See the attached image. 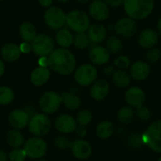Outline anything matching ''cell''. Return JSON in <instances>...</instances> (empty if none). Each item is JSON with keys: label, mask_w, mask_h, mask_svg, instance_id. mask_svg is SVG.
Listing matches in <instances>:
<instances>
[{"label": "cell", "mask_w": 161, "mask_h": 161, "mask_svg": "<svg viewBox=\"0 0 161 161\" xmlns=\"http://www.w3.org/2000/svg\"><path fill=\"white\" fill-rule=\"evenodd\" d=\"M116 117L122 125H127L136 119V110L129 106H125L119 108Z\"/></svg>", "instance_id": "obj_30"}, {"label": "cell", "mask_w": 161, "mask_h": 161, "mask_svg": "<svg viewBox=\"0 0 161 161\" xmlns=\"http://www.w3.org/2000/svg\"><path fill=\"white\" fill-rule=\"evenodd\" d=\"M92 119H93V114L88 108L80 109L77 112L76 117H75L77 125L80 126H84V127H87L88 125H90V124L92 122Z\"/></svg>", "instance_id": "obj_34"}, {"label": "cell", "mask_w": 161, "mask_h": 161, "mask_svg": "<svg viewBox=\"0 0 161 161\" xmlns=\"http://www.w3.org/2000/svg\"><path fill=\"white\" fill-rule=\"evenodd\" d=\"M126 144L128 147H130L133 150H139L142 149L143 146H145L144 141H143V133L134 132L126 138Z\"/></svg>", "instance_id": "obj_32"}, {"label": "cell", "mask_w": 161, "mask_h": 161, "mask_svg": "<svg viewBox=\"0 0 161 161\" xmlns=\"http://www.w3.org/2000/svg\"><path fill=\"white\" fill-rule=\"evenodd\" d=\"M115 135L120 139H126L128 137V132H127V129L125 127V125H121V126L116 127Z\"/></svg>", "instance_id": "obj_41"}, {"label": "cell", "mask_w": 161, "mask_h": 161, "mask_svg": "<svg viewBox=\"0 0 161 161\" xmlns=\"http://www.w3.org/2000/svg\"><path fill=\"white\" fill-rule=\"evenodd\" d=\"M109 8H120L124 5L125 0H104Z\"/></svg>", "instance_id": "obj_43"}, {"label": "cell", "mask_w": 161, "mask_h": 161, "mask_svg": "<svg viewBox=\"0 0 161 161\" xmlns=\"http://www.w3.org/2000/svg\"><path fill=\"white\" fill-rule=\"evenodd\" d=\"M123 6L128 17L141 21L152 14L155 8V0H125Z\"/></svg>", "instance_id": "obj_2"}, {"label": "cell", "mask_w": 161, "mask_h": 161, "mask_svg": "<svg viewBox=\"0 0 161 161\" xmlns=\"http://www.w3.org/2000/svg\"><path fill=\"white\" fill-rule=\"evenodd\" d=\"M115 130H116V126L114 123L106 120L100 122L97 125L95 128V134L101 140H108L115 134Z\"/></svg>", "instance_id": "obj_26"}, {"label": "cell", "mask_w": 161, "mask_h": 161, "mask_svg": "<svg viewBox=\"0 0 161 161\" xmlns=\"http://www.w3.org/2000/svg\"><path fill=\"white\" fill-rule=\"evenodd\" d=\"M2 1H3V0H0V2H2Z\"/></svg>", "instance_id": "obj_56"}, {"label": "cell", "mask_w": 161, "mask_h": 161, "mask_svg": "<svg viewBox=\"0 0 161 161\" xmlns=\"http://www.w3.org/2000/svg\"><path fill=\"white\" fill-rule=\"evenodd\" d=\"M43 20L45 25L53 29L58 30L66 25V13L58 6H51L45 8L43 13Z\"/></svg>", "instance_id": "obj_10"}, {"label": "cell", "mask_w": 161, "mask_h": 161, "mask_svg": "<svg viewBox=\"0 0 161 161\" xmlns=\"http://www.w3.org/2000/svg\"><path fill=\"white\" fill-rule=\"evenodd\" d=\"M27 128L29 133L34 137L42 138L51 130L52 122L47 114L42 112H36L32 117H30Z\"/></svg>", "instance_id": "obj_4"}, {"label": "cell", "mask_w": 161, "mask_h": 161, "mask_svg": "<svg viewBox=\"0 0 161 161\" xmlns=\"http://www.w3.org/2000/svg\"><path fill=\"white\" fill-rule=\"evenodd\" d=\"M88 11L90 17L97 22L106 21L110 15V8L104 0H92Z\"/></svg>", "instance_id": "obj_12"}, {"label": "cell", "mask_w": 161, "mask_h": 161, "mask_svg": "<svg viewBox=\"0 0 161 161\" xmlns=\"http://www.w3.org/2000/svg\"><path fill=\"white\" fill-rule=\"evenodd\" d=\"M108 28L101 23H94L90 25L87 30V35L93 44L101 43L108 38Z\"/></svg>", "instance_id": "obj_22"}, {"label": "cell", "mask_w": 161, "mask_h": 161, "mask_svg": "<svg viewBox=\"0 0 161 161\" xmlns=\"http://www.w3.org/2000/svg\"><path fill=\"white\" fill-rule=\"evenodd\" d=\"M158 161H161V157L159 158H158Z\"/></svg>", "instance_id": "obj_55"}, {"label": "cell", "mask_w": 161, "mask_h": 161, "mask_svg": "<svg viewBox=\"0 0 161 161\" xmlns=\"http://www.w3.org/2000/svg\"><path fill=\"white\" fill-rule=\"evenodd\" d=\"M161 59V50L154 47L152 49L147 50L146 55H145V61L148 62L149 64H155L158 63Z\"/></svg>", "instance_id": "obj_39"}, {"label": "cell", "mask_w": 161, "mask_h": 161, "mask_svg": "<svg viewBox=\"0 0 161 161\" xmlns=\"http://www.w3.org/2000/svg\"><path fill=\"white\" fill-rule=\"evenodd\" d=\"M98 76V71L93 64L86 63L76 67L74 73V79L79 87L92 86Z\"/></svg>", "instance_id": "obj_5"}, {"label": "cell", "mask_w": 161, "mask_h": 161, "mask_svg": "<svg viewBox=\"0 0 161 161\" xmlns=\"http://www.w3.org/2000/svg\"><path fill=\"white\" fill-rule=\"evenodd\" d=\"M55 45V40L50 35L43 33L38 34L37 37L31 42L32 52L39 58L49 57V55L56 49Z\"/></svg>", "instance_id": "obj_9"}, {"label": "cell", "mask_w": 161, "mask_h": 161, "mask_svg": "<svg viewBox=\"0 0 161 161\" xmlns=\"http://www.w3.org/2000/svg\"><path fill=\"white\" fill-rule=\"evenodd\" d=\"M19 35L23 42H30L37 37V28L36 26L29 21L23 22L19 26Z\"/></svg>", "instance_id": "obj_28"}, {"label": "cell", "mask_w": 161, "mask_h": 161, "mask_svg": "<svg viewBox=\"0 0 161 161\" xmlns=\"http://www.w3.org/2000/svg\"><path fill=\"white\" fill-rule=\"evenodd\" d=\"M61 105V94L55 91H47L43 92L39 99V108L41 111L47 115L56 113Z\"/></svg>", "instance_id": "obj_6"}, {"label": "cell", "mask_w": 161, "mask_h": 161, "mask_svg": "<svg viewBox=\"0 0 161 161\" xmlns=\"http://www.w3.org/2000/svg\"><path fill=\"white\" fill-rule=\"evenodd\" d=\"M74 34L68 27H62L57 30L55 42L60 48L68 49L74 43Z\"/></svg>", "instance_id": "obj_25"}, {"label": "cell", "mask_w": 161, "mask_h": 161, "mask_svg": "<svg viewBox=\"0 0 161 161\" xmlns=\"http://www.w3.org/2000/svg\"><path fill=\"white\" fill-rule=\"evenodd\" d=\"M67 27L75 33L87 32L91 25L90 15L81 9H74L66 14Z\"/></svg>", "instance_id": "obj_3"}, {"label": "cell", "mask_w": 161, "mask_h": 161, "mask_svg": "<svg viewBox=\"0 0 161 161\" xmlns=\"http://www.w3.org/2000/svg\"><path fill=\"white\" fill-rule=\"evenodd\" d=\"M72 143L73 142L66 135L58 136L54 141V146L58 150H60V151H66V150L71 149Z\"/></svg>", "instance_id": "obj_36"}, {"label": "cell", "mask_w": 161, "mask_h": 161, "mask_svg": "<svg viewBox=\"0 0 161 161\" xmlns=\"http://www.w3.org/2000/svg\"><path fill=\"white\" fill-rule=\"evenodd\" d=\"M54 126L62 135H69L75 131L78 126L76 120L70 114H60L54 121Z\"/></svg>", "instance_id": "obj_13"}, {"label": "cell", "mask_w": 161, "mask_h": 161, "mask_svg": "<svg viewBox=\"0 0 161 161\" xmlns=\"http://www.w3.org/2000/svg\"><path fill=\"white\" fill-rule=\"evenodd\" d=\"M51 77V70L47 67L35 68L30 75V82L36 87H42L48 82Z\"/></svg>", "instance_id": "obj_23"}, {"label": "cell", "mask_w": 161, "mask_h": 161, "mask_svg": "<svg viewBox=\"0 0 161 161\" xmlns=\"http://www.w3.org/2000/svg\"><path fill=\"white\" fill-rule=\"evenodd\" d=\"M75 1H77V2H78V3H80V4H86V3L91 2L92 0H75Z\"/></svg>", "instance_id": "obj_52"}, {"label": "cell", "mask_w": 161, "mask_h": 161, "mask_svg": "<svg viewBox=\"0 0 161 161\" xmlns=\"http://www.w3.org/2000/svg\"><path fill=\"white\" fill-rule=\"evenodd\" d=\"M37 161H48V160H46V159H39V160H37Z\"/></svg>", "instance_id": "obj_54"}, {"label": "cell", "mask_w": 161, "mask_h": 161, "mask_svg": "<svg viewBox=\"0 0 161 161\" xmlns=\"http://www.w3.org/2000/svg\"><path fill=\"white\" fill-rule=\"evenodd\" d=\"M15 99L14 91L8 86H0V106H8Z\"/></svg>", "instance_id": "obj_33"}, {"label": "cell", "mask_w": 161, "mask_h": 161, "mask_svg": "<svg viewBox=\"0 0 161 161\" xmlns=\"http://www.w3.org/2000/svg\"><path fill=\"white\" fill-rule=\"evenodd\" d=\"M23 148L25 151L27 158L36 160L42 159V158L45 157L48 150L46 142L40 137H34V136L27 139L25 142Z\"/></svg>", "instance_id": "obj_8"}, {"label": "cell", "mask_w": 161, "mask_h": 161, "mask_svg": "<svg viewBox=\"0 0 161 161\" xmlns=\"http://www.w3.org/2000/svg\"><path fill=\"white\" fill-rule=\"evenodd\" d=\"M27 158L25 151L24 148H15L11 149L8 153V160L9 161H25Z\"/></svg>", "instance_id": "obj_40"}, {"label": "cell", "mask_w": 161, "mask_h": 161, "mask_svg": "<svg viewBox=\"0 0 161 161\" xmlns=\"http://www.w3.org/2000/svg\"><path fill=\"white\" fill-rule=\"evenodd\" d=\"M92 42L86 32L83 33H75L74 36V43L73 45L78 50H85L91 46Z\"/></svg>", "instance_id": "obj_35"}, {"label": "cell", "mask_w": 161, "mask_h": 161, "mask_svg": "<svg viewBox=\"0 0 161 161\" xmlns=\"http://www.w3.org/2000/svg\"><path fill=\"white\" fill-rule=\"evenodd\" d=\"M158 42H159L158 32L151 27L142 29L138 37V42L140 46L145 50H149L156 47Z\"/></svg>", "instance_id": "obj_16"}, {"label": "cell", "mask_w": 161, "mask_h": 161, "mask_svg": "<svg viewBox=\"0 0 161 161\" xmlns=\"http://www.w3.org/2000/svg\"><path fill=\"white\" fill-rule=\"evenodd\" d=\"M89 59L92 64L94 66H102L108 63L110 59V53L106 48V46L102 45H94L90 49L89 52Z\"/></svg>", "instance_id": "obj_19"}, {"label": "cell", "mask_w": 161, "mask_h": 161, "mask_svg": "<svg viewBox=\"0 0 161 161\" xmlns=\"http://www.w3.org/2000/svg\"><path fill=\"white\" fill-rule=\"evenodd\" d=\"M24 109L27 112V114H28L30 117H32V116L36 113L35 108H34L31 104H27V105H25V107L24 108Z\"/></svg>", "instance_id": "obj_47"}, {"label": "cell", "mask_w": 161, "mask_h": 161, "mask_svg": "<svg viewBox=\"0 0 161 161\" xmlns=\"http://www.w3.org/2000/svg\"><path fill=\"white\" fill-rule=\"evenodd\" d=\"M115 71L116 69L113 65H108L103 69V75L107 77H111Z\"/></svg>", "instance_id": "obj_44"}, {"label": "cell", "mask_w": 161, "mask_h": 161, "mask_svg": "<svg viewBox=\"0 0 161 161\" xmlns=\"http://www.w3.org/2000/svg\"><path fill=\"white\" fill-rule=\"evenodd\" d=\"M6 142L7 144L11 148V149H15V148H22L25 144V137L23 135V133L18 130V129H10L7 132L6 136Z\"/></svg>", "instance_id": "obj_27"}, {"label": "cell", "mask_w": 161, "mask_h": 161, "mask_svg": "<svg viewBox=\"0 0 161 161\" xmlns=\"http://www.w3.org/2000/svg\"><path fill=\"white\" fill-rule=\"evenodd\" d=\"M6 72V65H5V61L0 58V77H2L4 75Z\"/></svg>", "instance_id": "obj_50"}, {"label": "cell", "mask_w": 161, "mask_h": 161, "mask_svg": "<svg viewBox=\"0 0 161 161\" xmlns=\"http://www.w3.org/2000/svg\"><path fill=\"white\" fill-rule=\"evenodd\" d=\"M128 73L132 79L136 81H143L150 76L151 66L145 60H138L131 64Z\"/></svg>", "instance_id": "obj_18"}, {"label": "cell", "mask_w": 161, "mask_h": 161, "mask_svg": "<svg viewBox=\"0 0 161 161\" xmlns=\"http://www.w3.org/2000/svg\"><path fill=\"white\" fill-rule=\"evenodd\" d=\"M22 55L20 46L14 42H6L2 45L0 49L1 58L6 62H15Z\"/></svg>", "instance_id": "obj_21"}, {"label": "cell", "mask_w": 161, "mask_h": 161, "mask_svg": "<svg viewBox=\"0 0 161 161\" xmlns=\"http://www.w3.org/2000/svg\"><path fill=\"white\" fill-rule=\"evenodd\" d=\"M145 146L155 153L161 154V120L152 123L143 132Z\"/></svg>", "instance_id": "obj_7"}, {"label": "cell", "mask_w": 161, "mask_h": 161, "mask_svg": "<svg viewBox=\"0 0 161 161\" xmlns=\"http://www.w3.org/2000/svg\"><path fill=\"white\" fill-rule=\"evenodd\" d=\"M75 132L76 136H77L79 139H84V138L87 136V129H86V127H84V126L78 125V126L76 127V129H75Z\"/></svg>", "instance_id": "obj_45"}, {"label": "cell", "mask_w": 161, "mask_h": 161, "mask_svg": "<svg viewBox=\"0 0 161 161\" xmlns=\"http://www.w3.org/2000/svg\"><path fill=\"white\" fill-rule=\"evenodd\" d=\"M60 94L62 98V105L67 109L71 111H75L81 108L82 101L80 96L76 92H73L69 91V92H63Z\"/></svg>", "instance_id": "obj_24"}, {"label": "cell", "mask_w": 161, "mask_h": 161, "mask_svg": "<svg viewBox=\"0 0 161 161\" xmlns=\"http://www.w3.org/2000/svg\"><path fill=\"white\" fill-rule=\"evenodd\" d=\"M30 116L24 108H15L8 113V122L9 125L18 130H22L28 125Z\"/></svg>", "instance_id": "obj_17"}, {"label": "cell", "mask_w": 161, "mask_h": 161, "mask_svg": "<svg viewBox=\"0 0 161 161\" xmlns=\"http://www.w3.org/2000/svg\"><path fill=\"white\" fill-rule=\"evenodd\" d=\"M72 155L78 160H86L91 158L92 154V147L91 143L85 139H76L73 142L71 146Z\"/></svg>", "instance_id": "obj_15"}, {"label": "cell", "mask_w": 161, "mask_h": 161, "mask_svg": "<svg viewBox=\"0 0 161 161\" xmlns=\"http://www.w3.org/2000/svg\"><path fill=\"white\" fill-rule=\"evenodd\" d=\"M152 109L148 106L142 105L136 108V118H138L141 122H148L152 118Z\"/></svg>", "instance_id": "obj_37"}, {"label": "cell", "mask_w": 161, "mask_h": 161, "mask_svg": "<svg viewBox=\"0 0 161 161\" xmlns=\"http://www.w3.org/2000/svg\"><path fill=\"white\" fill-rule=\"evenodd\" d=\"M157 31L158 32L159 36H161V17L159 18V20L158 21V25H157Z\"/></svg>", "instance_id": "obj_51"}, {"label": "cell", "mask_w": 161, "mask_h": 161, "mask_svg": "<svg viewBox=\"0 0 161 161\" xmlns=\"http://www.w3.org/2000/svg\"><path fill=\"white\" fill-rule=\"evenodd\" d=\"M114 32L121 39H130L137 35L139 25L136 20L126 16L119 19L114 25Z\"/></svg>", "instance_id": "obj_11"}, {"label": "cell", "mask_w": 161, "mask_h": 161, "mask_svg": "<svg viewBox=\"0 0 161 161\" xmlns=\"http://www.w3.org/2000/svg\"><path fill=\"white\" fill-rule=\"evenodd\" d=\"M0 161H9L8 160V153H7L3 149H0Z\"/></svg>", "instance_id": "obj_49"}, {"label": "cell", "mask_w": 161, "mask_h": 161, "mask_svg": "<svg viewBox=\"0 0 161 161\" xmlns=\"http://www.w3.org/2000/svg\"><path fill=\"white\" fill-rule=\"evenodd\" d=\"M131 76L128 72L125 70H116L111 76L113 85L119 89H127L131 84Z\"/></svg>", "instance_id": "obj_29"}, {"label": "cell", "mask_w": 161, "mask_h": 161, "mask_svg": "<svg viewBox=\"0 0 161 161\" xmlns=\"http://www.w3.org/2000/svg\"><path fill=\"white\" fill-rule=\"evenodd\" d=\"M110 91V85L106 79H97L90 88V95L95 101L105 100Z\"/></svg>", "instance_id": "obj_20"}, {"label": "cell", "mask_w": 161, "mask_h": 161, "mask_svg": "<svg viewBox=\"0 0 161 161\" xmlns=\"http://www.w3.org/2000/svg\"><path fill=\"white\" fill-rule=\"evenodd\" d=\"M57 1H58V2H60V3H67V2H69L70 0H57Z\"/></svg>", "instance_id": "obj_53"}, {"label": "cell", "mask_w": 161, "mask_h": 161, "mask_svg": "<svg viewBox=\"0 0 161 161\" xmlns=\"http://www.w3.org/2000/svg\"><path fill=\"white\" fill-rule=\"evenodd\" d=\"M19 46H20V49H21L22 54H28V53H30V52L32 51L31 43H30V42H23Z\"/></svg>", "instance_id": "obj_42"}, {"label": "cell", "mask_w": 161, "mask_h": 161, "mask_svg": "<svg viewBox=\"0 0 161 161\" xmlns=\"http://www.w3.org/2000/svg\"><path fill=\"white\" fill-rule=\"evenodd\" d=\"M38 64L40 67H47L49 66V59L48 57H42L38 60Z\"/></svg>", "instance_id": "obj_46"}, {"label": "cell", "mask_w": 161, "mask_h": 161, "mask_svg": "<svg viewBox=\"0 0 161 161\" xmlns=\"http://www.w3.org/2000/svg\"><path fill=\"white\" fill-rule=\"evenodd\" d=\"M125 101L127 106L133 108H138L139 107L144 105L146 101V94L140 87H129L125 92Z\"/></svg>", "instance_id": "obj_14"}, {"label": "cell", "mask_w": 161, "mask_h": 161, "mask_svg": "<svg viewBox=\"0 0 161 161\" xmlns=\"http://www.w3.org/2000/svg\"><path fill=\"white\" fill-rule=\"evenodd\" d=\"M48 68L54 73L67 76L75 73L76 69V59L75 55L68 49L56 48L48 57Z\"/></svg>", "instance_id": "obj_1"}, {"label": "cell", "mask_w": 161, "mask_h": 161, "mask_svg": "<svg viewBox=\"0 0 161 161\" xmlns=\"http://www.w3.org/2000/svg\"><path fill=\"white\" fill-rule=\"evenodd\" d=\"M131 59L125 55H121L117 57L114 61H113V66L116 68V70H125L126 71L127 69L130 68L131 66Z\"/></svg>", "instance_id": "obj_38"}, {"label": "cell", "mask_w": 161, "mask_h": 161, "mask_svg": "<svg viewBox=\"0 0 161 161\" xmlns=\"http://www.w3.org/2000/svg\"><path fill=\"white\" fill-rule=\"evenodd\" d=\"M38 2H39V4H40L42 7H43V8H49V7L53 6V2H54V0H38Z\"/></svg>", "instance_id": "obj_48"}, {"label": "cell", "mask_w": 161, "mask_h": 161, "mask_svg": "<svg viewBox=\"0 0 161 161\" xmlns=\"http://www.w3.org/2000/svg\"><path fill=\"white\" fill-rule=\"evenodd\" d=\"M106 48L108 50L110 55H119L124 50V42L116 34L110 35L106 39Z\"/></svg>", "instance_id": "obj_31"}]
</instances>
